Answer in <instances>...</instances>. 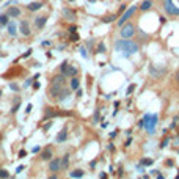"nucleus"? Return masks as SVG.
Listing matches in <instances>:
<instances>
[{
	"label": "nucleus",
	"instance_id": "8",
	"mask_svg": "<svg viewBox=\"0 0 179 179\" xmlns=\"http://www.w3.org/2000/svg\"><path fill=\"white\" fill-rule=\"evenodd\" d=\"M49 170L50 171H54V173H57V171L61 170V159H54L52 157L50 159V164H49Z\"/></svg>",
	"mask_w": 179,
	"mask_h": 179
},
{
	"label": "nucleus",
	"instance_id": "30",
	"mask_svg": "<svg viewBox=\"0 0 179 179\" xmlns=\"http://www.w3.org/2000/svg\"><path fill=\"white\" fill-rule=\"evenodd\" d=\"M134 88H135V85H131V87L127 88V94H131V93L134 91Z\"/></svg>",
	"mask_w": 179,
	"mask_h": 179
},
{
	"label": "nucleus",
	"instance_id": "20",
	"mask_svg": "<svg viewBox=\"0 0 179 179\" xmlns=\"http://www.w3.org/2000/svg\"><path fill=\"white\" fill-rule=\"evenodd\" d=\"M8 19H9L8 14H2V16H0V27H6V24H8Z\"/></svg>",
	"mask_w": 179,
	"mask_h": 179
},
{
	"label": "nucleus",
	"instance_id": "15",
	"mask_svg": "<svg viewBox=\"0 0 179 179\" xmlns=\"http://www.w3.org/2000/svg\"><path fill=\"white\" fill-rule=\"evenodd\" d=\"M46 22H47V17H44V16H41V17H38V19H36V21H35V27L41 30V28H42V27H44V25H46Z\"/></svg>",
	"mask_w": 179,
	"mask_h": 179
},
{
	"label": "nucleus",
	"instance_id": "28",
	"mask_svg": "<svg viewBox=\"0 0 179 179\" xmlns=\"http://www.w3.org/2000/svg\"><path fill=\"white\" fill-rule=\"evenodd\" d=\"M80 54L83 55L85 58H87V50H85V47H80Z\"/></svg>",
	"mask_w": 179,
	"mask_h": 179
},
{
	"label": "nucleus",
	"instance_id": "34",
	"mask_svg": "<svg viewBox=\"0 0 179 179\" xmlns=\"http://www.w3.org/2000/svg\"><path fill=\"white\" fill-rule=\"evenodd\" d=\"M71 39H72V41H77L79 36H77V35H72V36H71Z\"/></svg>",
	"mask_w": 179,
	"mask_h": 179
},
{
	"label": "nucleus",
	"instance_id": "36",
	"mask_svg": "<svg viewBox=\"0 0 179 179\" xmlns=\"http://www.w3.org/2000/svg\"><path fill=\"white\" fill-rule=\"evenodd\" d=\"M176 83H178V87H179V71L176 72Z\"/></svg>",
	"mask_w": 179,
	"mask_h": 179
},
{
	"label": "nucleus",
	"instance_id": "10",
	"mask_svg": "<svg viewBox=\"0 0 179 179\" xmlns=\"http://www.w3.org/2000/svg\"><path fill=\"white\" fill-rule=\"evenodd\" d=\"M6 32H8L9 36L17 35V25H16L14 21H8V24H6Z\"/></svg>",
	"mask_w": 179,
	"mask_h": 179
},
{
	"label": "nucleus",
	"instance_id": "21",
	"mask_svg": "<svg viewBox=\"0 0 179 179\" xmlns=\"http://www.w3.org/2000/svg\"><path fill=\"white\" fill-rule=\"evenodd\" d=\"M69 176L71 178H83V171L82 170H74V171L69 173Z\"/></svg>",
	"mask_w": 179,
	"mask_h": 179
},
{
	"label": "nucleus",
	"instance_id": "40",
	"mask_svg": "<svg viewBox=\"0 0 179 179\" xmlns=\"http://www.w3.org/2000/svg\"><path fill=\"white\" fill-rule=\"evenodd\" d=\"M69 2H74V0H69Z\"/></svg>",
	"mask_w": 179,
	"mask_h": 179
},
{
	"label": "nucleus",
	"instance_id": "31",
	"mask_svg": "<svg viewBox=\"0 0 179 179\" xmlns=\"http://www.w3.org/2000/svg\"><path fill=\"white\" fill-rule=\"evenodd\" d=\"M39 151H41V148H39V146H35V148H33V151H32V152H39Z\"/></svg>",
	"mask_w": 179,
	"mask_h": 179
},
{
	"label": "nucleus",
	"instance_id": "14",
	"mask_svg": "<svg viewBox=\"0 0 179 179\" xmlns=\"http://www.w3.org/2000/svg\"><path fill=\"white\" fill-rule=\"evenodd\" d=\"M52 157H54V151H52V148H46L44 151L41 152V159H42V160H50Z\"/></svg>",
	"mask_w": 179,
	"mask_h": 179
},
{
	"label": "nucleus",
	"instance_id": "19",
	"mask_svg": "<svg viewBox=\"0 0 179 179\" xmlns=\"http://www.w3.org/2000/svg\"><path fill=\"white\" fill-rule=\"evenodd\" d=\"M69 83H71V90H79V87H80V82H79L77 77H72Z\"/></svg>",
	"mask_w": 179,
	"mask_h": 179
},
{
	"label": "nucleus",
	"instance_id": "25",
	"mask_svg": "<svg viewBox=\"0 0 179 179\" xmlns=\"http://www.w3.org/2000/svg\"><path fill=\"white\" fill-rule=\"evenodd\" d=\"M113 19H115V16H108V17H104V22L107 24V22H113Z\"/></svg>",
	"mask_w": 179,
	"mask_h": 179
},
{
	"label": "nucleus",
	"instance_id": "5",
	"mask_svg": "<svg viewBox=\"0 0 179 179\" xmlns=\"http://www.w3.org/2000/svg\"><path fill=\"white\" fill-rule=\"evenodd\" d=\"M164 9L165 13H168L171 16H179V8L174 6V3L171 0H164Z\"/></svg>",
	"mask_w": 179,
	"mask_h": 179
},
{
	"label": "nucleus",
	"instance_id": "27",
	"mask_svg": "<svg viewBox=\"0 0 179 179\" xmlns=\"http://www.w3.org/2000/svg\"><path fill=\"white\" fill-rule=\"evenodd\" d=\"M167 145H168V138H165V140H164V141H162V145H160V148H165V146H167Z\"/></svg>",
	"mask_w": 179,
	"mask_h": 179
},
{
	"label": "nucleus",
	"instance_id": "7",
	"mask_svg": "<svg viewBox=\"0 0 179 179\" xmlns=\"http://www.w3.org/2000/svg\"><path fill=\"white\" fill-rule=\"evenodd\" d=\"M61 72L65 75H69V77H75V75H77V68H74V66H68V61H65L61 65Z\"/></svg>",
	"mask_w": 179,
	"mask_h": 179
},
{
	"label": "nucleus",
	"instance_id": "35",
	"mask_svg": "<svg viewBox=\"0 0 179 179\" xmlns=\"http://www.w3.org/2000/svg\"><path fill=\"white\" fill-rule=\"evenodd\" d=\"M69 30H71V32H75V30H77V27H75V25H71V27H69Z\"/></svg>",
	"mask_w": 179,
	"mask_h": 179
},
{
	"label": "nucleus",
	"instance_id": "23",
	"mask_svg": "<svg viewBox=\"0 0 179 179\" xmlns=\"http://www.w3.org/2000/svg\"><path fill=\"white\" fill-rule=\"evenodd\" d=\"M154 164V160L152 159H143V160L140 162V165H145V167H148V165H152Z\"/></svg>",
	"mask_w": 179,
	"mask_h": 179
},
{
	"label": "nucleus",
	"instance_id": "16",
	"mask_svg": "<svg viewBox=\"0 0 179 179\" xmlns=\"http://www.w3.org/2000/svg\"><path fill=\"white\" fill-rule=\"evenodd\" d=\"M66 138H68V131H66V129H63V131L57 135V143H63Z\"/></svg>",
	"mask_w": 179,
	"mask_h": 179
},
{
	"label": "nucleus",
	"instance_id": "37",
	"mask_svg": "<svg viewBox=\"0 0 179 179\" xmlns=\"http://www.w3.org/2000/svg\"><path fill=\"white\" fill-rule=\"evenodd\" d=\"M25 154H27V152H25V151H24V149H22V151H21V152H19V155H21V157H24V155H25Z\"/></svg>",
	"mask_w": 179,
	"mask_h": 179
},
{
	"label": "nucleus",
	"instance_id": "1",
	"mask_svg": "<svg viewBox=\"0 0 179 179\" xmlns=\"http://www.w3.org/2000/svg\"><path fill=\"white\" fill-rule=\"evenodd\" d=\"M115 49H116L118 52H124L126 55H132V54H137L138 52V44L134 41H131V39H118L116 42H115Z\"/></svg>",
	"mask_w": 179,
	"mask_h": 179
},
{
	"label": "nucleus",
	"instance_id": "13",
	"mask_svg": "<svg viewBox=\"0 0 179 179\" xmlns=\"http://www.w3.org/2000/svg\"><path fill=\"white\" fill-rule=\"evenodd\" d=\"M42 6H44V3L42 2H32L27 5V9L28 11H38V9H41Z\"/></svg>",
	"mask_w": 179,
	"mask_h": 179
},
{
	"label": "nucleus",
	"instance_id": "33",
	"mask_svg": "<svg viewBox=\"0 0 179 179\" xmlns=\"http://www.w3.org/2000/svg\"><path fill=\"white\" fill-rule=\"evenodd\" d=\"M32 108H33V107H32V104H28V105H27V108H25V112H27V113H28V112L32 110Z\"/></svg>",
	"mask_w": 179,
	"mask_h": 179
},
{
	"label": "nucleus",
	"instance_id": "3",
	"mask_svg": "<svg viewBox=\"0 0 179 179\" xmlns=\"http://www.w3.org/2000/svg\"><path fill=\"white\" fill-rule=\"evenodd\" d=\"M157 122H159L157 115H145L143 119L140 121V126L146 129L149 134H154V129H155V126H157Z\"/></svg>",
	"mask_w": 179,
	"mask_h": 179
},
{
	"label": "nucleus",
	"instance_id": "12",
	"mask_svg": "<svg viewBox=\"0 0 179 179\" xmlns=\"http://www.w3.org/2000/svg\"><path fill=\"white\" fill-rule=\"evenodd\" d=\"M6 14H8L9 17H19V16H21V9H19L17 6H11V8L6 9Z\"/></svg>",
	"mask_w": 179,
	"mask_h": 179
},
{
	"label": "nucleus",
	"instance_id": "2",
	"mask_svg": "<svg viewBox=\"0 0 179 179\" xmlns=\"http://www.w3.org/2000/svg\"><path fill=\"white\" fill-rule=\"evenodd\" d=\"M69 94V90L65 87V85H57V83H52L50 88H49V98L52 101H57V102H61L68 98Z\"/></svg>",
	"mask_w": 179,
	"mask_h": 179
},
{
	"label": "nucleus",
	"instance_id": "6",
	"mask_svg": "<svg viewBox=\"0 0 179 179\" xmlns=\"http://www.w3.org/2000/svg\"><path fill=\"white\" fill-rule=\"evenodd\" d=\"M135 11H137V6H131L127 11H124V13H122V16L119 17V21H118V25H122L124 22H127L129 19L135 14Z\"/></svg>",
	"mask_w": 179,
	"mask_h": 179
},
{
	"label": "nucleus",
	"instance_id": "22",
	"mask_svg": "<svg viewBox=\"0 0 179 179\" xmlns=\"http://www.w3.org/2000/svg\"><path fill=\"white\" fill-rule=\"evenodd\" d=\"M68 164H69V154H66L65 157L61 159V170H65V168H68Z\"/></svg>",
	"mask_w": 179,
	"mask_h": 179
},
{
	"label": "nucleus",
	"instance_id": "29",
	"mask_svg": "<svg viewBox=\"0 0 179 179\" xmlns=\"http://www.w3.org/2000/svg\"><path fill=\"white\" fill-rule=\"evenodd\" d=\"M104 50H105L104 44H99V47H98V52H104Z\"/></svg>",
	"mask_w": 179,
	"mask_h": 179
},
{
	"label": "nucleus",
	"instance_id": "32",
	"mask_svg": "<svg viewBox=\"0 0 179 179\" xmlns=\"http://www.w3.org/2000/svg\"><path fill=\"white\" fill-rule=\"evenodd\" d=\"M30 54H32V50H27V52H25V54L24 55H22V58H25V57H28V55Z\"/></svg>",
	"mask_w": 179,
	"mask_h": 179
},
{
	"label": "nucleus",
	"instance_id": "11",
	"mask_svg": "<svg viewBox=\"0 0 179 179\" xmlns=\"http://www.w3.org/2000/svg\"><path fill=\"white\" fill-rule=\"evenodd\" d=\"M63 16H65V19L66 21H71V22H74L75 21V13L72 11V9H69V8H63Z\"/></svg>",
	"mask_w": 179,
	"mask_h": 179
},
{
	"label": "nucleus",
	"instance_id": "9",
	"mask_svg": "<svg viewBox=\"0 0 179 179\" xmlns=\"http://www.w3.org/2000/svg\"><path fill=\"white\" fill-rule=\"evenodd\" d=\"M19 33L22 36H30V25L27 21H21L19 22Z\"/></svg>",
	"mask_w": 179,
	"mask_h": 179
},
{
	"label": "nucleus",
	"instance_id": "39",
	"mask_svg": "<svg viewBox=\"0 0 179 179\" xmlns=\"http://www.w3.org/2000/svg\"><path fill=\"white\" fill-rule=\"evenodd\" d=\"M22 170H24V165H21V167H17V170H16V171H17V173H19V171H22Z\"/></svg>",
	"mask_w": 179,
	"mask_h": 179
},
{
	"label": "nucleus",
	"instance_id": "38",
	"mask_svg": "<svg viewBox=\"0 0 179 179\" xmlns=\"http://www.w3.org/2000/svg\"><path fill=\"white\" fill-rule=\"evenodd\" d=\"M82 94H83V91H82V90H77V96H79V98H80Z\"/></svg>",
	"mask_w": 179,
	"mask_h": 179
},
{
	"label": "nucleus",
	"instance_id": "4",
	"mask_svg": "<svg viewBox=\"0 0 179 179\" xmlns=\"http://www.w3.org/2000/svg\"><path fill=\"white\" fill-rule=\"evenodd\" d=\"M134 35H135L134 24H131V22H124V24L121 25V28H119V36L124 38V39H131Z\"/></svg>",
	"mask_w": 179,
	"mask_h": 179
},
{
	"label": "nucleus",
	"instance_id": "24",
	"mask_svg": "<svg viewBox=\"0 0 179 179\" xmlns=\"http://www.w3.org/2000/svg\"><path fill=\"white\" fill-rule=\"evenodd\" d=\"M9 174H8V171L6 170H2V168H0V178H8Z\"/></svg>",
	"mask_w": 179,
	"mask_h": 179
},
{
	"label": "nucleus",
	"instance_id": "26",
	"mask_svg": "<svg viewBox=\"0 0 179 179\" xmlns=\"http://www.w3.org/2000/svg\"><path fill=\"white\" fill-rule=\"evenodd\" d=\"M93 119H94V122H98V119H99V108L96 110V115H94V118H93Z\"/></svg>",
	"mask_w": 179,
	"mask_h": 179
},
{
	"label": "nucleus",
	"instance_id": "18",
	"mask_svg": "<svg viewBox=\"0 0 179 179\" xmlns=\"http://www.w3.org/2000/svg\"><path fill=\"white\" fill-rule=\"evenodd\" d=\"M52 83H57V85H65V75H63V74H60V75H57V77H54Z\"/></svg>",
	"mask_w": 179,
	"mask_h": 179
},
{
	"label": "nucleus",
	"instance_id": "17",
	"mask_svg": "<svg viewBox=\"0 0 179 179\" xmlns=\"http://www.w3.org/2000/svg\"><path fill=\"white\" fill-rule=\"evenodd\" d=\"M151 6H152V2H151V0H143V3L140 5V9H141V11H148Z\"/></svg>",
	"mask_w": 179,
	"mask_h": 179
}]
</instances>
